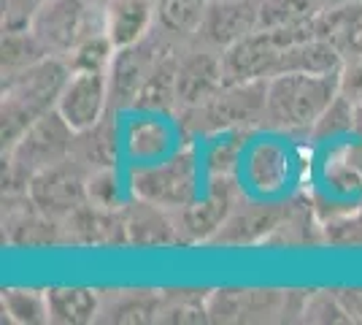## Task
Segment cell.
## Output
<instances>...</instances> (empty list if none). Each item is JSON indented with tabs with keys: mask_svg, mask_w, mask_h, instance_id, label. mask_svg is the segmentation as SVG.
Listing matches in <instances>:
<instances>
[{
	"mask_svg": "<svg viewBox=\"0 0 362 325\" xmlns=\"http://www.w3.org/2000/svg\"><path fill=\"white\" fill-rule=\"evenodd\" d=\"M325 0H262L259 11V30H273V28H289L300 25L314 16L322 14Z\"/></svg>",
	"mask_w": 362,
	"mask_h": 325,
	"instance_id": "cell-19",
	"label": "cell"
},
{
	"mask_svg": "<svg viewBox=\"0 0 362 325\" xmlns=\"http://www.w3.org/2000/svg\"><path fill=\"white\" fill-rule=\"evenodd\" d=\"M46 49L38 44V38L30 33V28L25 30H8L3 35V68L8 74H16L22 68H28L33 62L44 60Z\"/></svg>",
	"mask_w": 362,
	"mask_h": 325,
	"instance_id": "cell-21",
	"label": "cell"
},
{
	"mask_svg": "<svg viewBox=\"0 0 362 325\" xmlns=\"http://www.w3.org/2000/svg\"><path fill=\"white\" fill-rule=\"evenodd\" d=\"M133 193L138 201H149L154 206H176L184 209L197 201V173L195 157L176 155L165 163H149L133 171Z\"/></svg>",
	"mask_w": 362,
	"mask_h": 325,
	"instance_id": "cell-4",
	"label": "cell"
},
{
	"mask_svg": "<svg viewBox=\"0 0 362 325\" xmlns=\"http://www.w3.org/2000/svg\"><path fill=\"white\" fill-rule=\"evenodd\" d=\"M3 312L8 320L22 325H38L49 320V307H46V293L35 290H6L3 293Z\"/></svg>",
	"mask_w": 362,
	"mask_h": 325,
	"instance_id": "cell-22",
	"label": "cell"
},
{
	"mask_svg": "<svg viewBox=\"0 0 362 325\" xmlns=\"http://www.w3.org/2000/svg\"><path fill=\"white\" fill-rule=\"evenodd\" d=\"M84 22L87 14L81 0H46L30 19V33L46 49V55H71L78 38L87 33Z\"/></svg>",
	"mask_w": 362,
	"mask_h": 325,
	"instance_id": "cell-8",
	"label": "cell"
},
{
	"mask_svg": "<svg viewBox=\"0 0 362 325\" xmlns=\"http://www.w3.org/2000/svg\"><path fill=\"white\" fill-rule=\"evenodd\" d=\"M176 79H179V60L173 57V52H165L160 62L154 65V71L149 74L146 84L141 87V93L136 98L138 108H157L165 111L173 106L176 101Z\"/></svg>",
	"mask_w": 362,
	"mask_h": 325,
	"instance_id": "cell-16",
	"label": "cell"
},
{
	"mask_svg": "<svg viewBox=\"0 0 362 325\" xmlns=\"http://www.w3.org/2000/svg\"><path fill=\"white\" fill-rule=\"evenodd\" d=\"M165 52H160V47L149 41L146 35L127 44L114 52V60L108 65V90L111 98L119 106H136V98L141 93V87L146 84L149 74L154 71V65L160 62Z\"/></svg>",
	"mask_w": 362,
	"mask_h": 325,
	"instance_id": "cell-7",
	"label": "cell"
},
{
	"mask_svg": "<svg viewBox=\"0 0 362 325\" xmlns=\"http://www.w3.org/2000/svg\"><path fill=\"white\" fill-rule=\"evenodd\" d=\"M108 74L103 71H71L57 98V111L76 133L90 130L103 120L108 103Z\"/></svg>",
	"mask_w": 362,
	"mask_h": 325,
	"instance_id": "cell-6",
	"label": "cell"
},
{
	"mask_svg": "<svg viewBox=\"0 0 362 325\" xmlns=\"http://www.w3.org/2000/svg\"><path fill=\"white\" fill-rule=\"evenodd\" d=\"M341 68H344V55H341L338 44L330 38L314 35V38H305V41H298L284 49L276 74L298 71V74L330 76V74H341Z\"/></svg>",
	"mask_w": 362,
	"mask_h": 325,
	"instance_id": "cell-11",
	"label": "cell"
},
{
	"mask_svg": "<svg viewBox=\"0 0 362 325\" xmlns=\"http://www.w3.org/2000/svg\"><path fill=\"white\" fill-rule=\"evenodd\" d=\"M81 133L90 139L78 144L81 163H95L100 169H111L114 160H117V133L108 125H103V120L90 130H81Z\"/></svg>",
	"mask_w": 362,
	"mask_h": 325,
	"instance_id": "cell-23",
	"label": "cell"
},
{
	"mask_svg": "<svg viewBox=\"0 0 362 325\" xmlns=\"http://www.w3.org/2000/svg\"><path fill=\"white\" fill-rule=\"evenodd\" d=\"M11 241L22 247H46L52 241H57V228L52 225L49 215H28L19 217L11 225Z\"/></svg>",
	"mask_w": 362,
	"mask_h": 325,
	"instance_id": "cell-24",
	"label": "cell"
},
{
	"mask_svg": "<svg viewBox=\"0 0 362 325\" xmlns=\"http://www.w3.org/2000/svg\"><path fill=\"white\" fill-rule=\"evenodd\" d=\"M33 206L49 217H68L90 201V179L81 171V160L65 157L60 163L38 171L28 182Z\"/></svg>",
	"mask_w": 362,
	"mask_h": 325,
	"instance_id": "cell-5",
	"label": "cell"
},
{
	"mask_svg": "<svg viewBox=\"0 0 362 325\" xmlns=\"http://www.w3.org/2000/svg\"><path fill=\"white\" fill-rule=\"evenodd\" d=\"M279 212L273 209H243L238 215H230L225 219V225L219 228L216 241H225V244H246V241H255L262 233H268L276 225Z\"/></svg>",
	"mask_w": 362,
	"mask_h": 325,
	"instance_id": "cell-17",
	"label": "cell"
},
{
	"mask_svg": "<svg viewBox=\"0 0 362 325\" xmlns=\"http://www.w3.org/2000/svg\"><path fill=\"white\" fill-rule=\"evenodd\" d=\"M209 11V0H160L157 3V19L168 33L189 35L195 33Z\"/></svg>",
	"mask_w": 362,
	"mask_h": 325,
	"instance_id": "cell-20",
	"label": "cell"
},
{
	"mask_svg": "<svg viewBox=\"0 0 362 325\" xmlns=\"http://www.w3.org/2000/svg\"><path fill=\"white\" fill-rule=\"evenodd\" d=\"M8 76L11 79L3 90V144L14 147L38 117L57 108L71 68L54 57H44Z\"/></svg>",
	"mask_w": 362,
	"mask_h": 325,
	"instance_id": "cell-1",
	"label": "cell"
},
{
	"mask_svg": "<svg viewBox=\"0 0 362 325\" xmlns=\"http://www.w3.org/2000/svg\"><path fill=\"white\" fill-rule=\"evenodd\" d=\"M341 90L362 93V55H357V62L351 68H341Z\"/></svg>",
	"mask_w": 362,
	"mask_h": 325,
	"instance_id": "cell-29",
	"label": "cell"
},
{
	"mask_svg": "<svg viewBox=\"0 0 362 325\" xmlns=\"http://www.w3.org/2000/svg\"><path fill=\"white\" fill-rule=\"evenodd\" d=\"M151 22V6L146 0H114L106 11V33L111 35L114 47H127L141 41Z\"/></svg>",
	"mask_w": 362,
	"mask_h": 325,
	"instance_id": "cell-13",
	"label": "cell"
},
{
	"mask_svg": "<svg viewBox=\"0 0 362 325\" xmlns=\"http://www.w3.org/2000/svg\"><path fill=\"white\" fill-rule=\"evenodd\" d=\"M46 0H6V28L8 30H25L30 28V19Z\"/></svg>",
	"mask_w": 362,
	"mask_h": 325,
	"instance_id": "cell-27",
	"label": "cell"
},
{
	"mask_svg": "<svg viewBox=\"0 0 362 325\" xmlns=\"http://www.w3.org/2000/svg\"><path fill=\"white\" fill-rule=\"evenodd\" d=\"M165 141H168V133L160 122H154V120L138 122L133 127V133H130V152L136 157L151 160V157H157L165 149Z\"/></svg>",
	"mask_w": 362,
	"mask_h": 325,
	"instance_id": "cell-25",
	"label": "cell"
},
{
	"mask_svg": "<svg viewBox=\"0 0 362 325\" xmlns=\"http://www.w3.org/2000/svg\"><path fill=\"white\" fill-rule=\"evenodd\" d=\"M49 323L84 325L98 314V293L90 287H52L46 290Z\"/></svg>",
	"mask_w": 362,
	"mask_h": 325,
	"instance_id": "cell-14",
	"label": "cell"
},
{
	"mask_svg": "<svg viewBox=\"0 0 362 325\" xmlns=\"http://www.w3.org/2000/svg\"><path fill=\"white\" fill-rule=\"evenodd\" d=\"M114 41L106 33V25L98 33H84L78 38V44L71 49V57H68V68L71 71H103L108 74V65L114 60Z\"/></svg>",
	"mask_w": 362,
	"mask_h": 325,
	"instance_id": "cell-18",
	"label": "cell"
},
{
	"mask_svg": "<svg viewBox=\"0 0 362 325\" xmlns=\"http://www.w3.org/2000/svg\"><path fill=\"white\" fill-rule=\"evenodd\" d=\"M76 130L62 120L57 108L46 111L22 133V139L11 147V163L19 176H28L30 182L38 171L49 169L71 155Z\"/></svg>",
	"mask_w": 362,
	"mask_h": 325,
	"instance_id": "cell-3",
	"label": "cell"
},
{
	"mask_svg": "<svg viewBox=\"0 0 362 325\" xmlns=\"http://www.w3.org/2000/svg\"><path fill=\"white\" fill-rule=\"evenodd\" d=\"M341 95V74H276L268 79L265 111L276 125L289 130H305L322 120V114Z\"/></svg>",
	"mask_w": 362,
	"mask_h": 325,
	"instance_id": "cell-2",
	"label": "cell"
},
{
	"mask_svg": "<svg viewBox=\"0 0 362 325\" xmlns=\"http://www.w3.org/2000/svg\"><path fill=\"white\" fill-rule=\"evenodd\" d=\"M90 203L100 206V209L119 206V182L111 169H100L90 176Z\"/></svg>",
	"mask_w": 362,
	"mask_h": 325,
	"instance_id": "cell-26",
	"label": "cell"
},
{
	"mask_svg": "<svg viewBox=\"0 0 362 325\" xmlns=\"http://www.w3.org/2000/svg\"><path fill=\"white\" fill-rule=\"evenodd\" d=\"M341 38L346 41V47L354 55H362V3H357V8H354V14L349 19L346 30H344Z\"/></svg>",
	"mask_w": 362,
	"mask_h": 325,
	"instance_id": "cell-28",
	"label": "cell"
},
{
	"mask_svg": "<svg viewBox=\"0 0 362 325\" xmlns=\"http://www.w3.org/2000/svg\"><path fill=\"white\" fill-rule=\"evenodd\" d=\"M127 219V236L133 244L141 247H157V244H173L176 233L173 222L163 215V206H154L149 201H138L136 209H130Z\"/></svg>",
	"mask_w": 362,
	"mask_h": 325,
	"instance_id": "cell-15",
	"label": "cell"
},
{
	"mask_svg": "<svg viewBox=\"0 0 362 325\" xmlns=\"http://www.w3.org/2000/svg\"><path fill=\"white\" fill-rule=\"evenodd\" d=\"M230 217V193L225 187H214L211 193L203 201H192L189 206L181 209V231L187 233L189 239H211L214 233L225 225V219Z\"/></svg>",
	"mask_w": 362,
	"mask_h": 325,
	"instance_id": "cell-12",
	"label": "cell"
},
{
	"mask_svg": "<svg viewBox=\"0 0 362 325\" xmlns=\"http://www.w3.org/2000/svg\"><path fill=\"white\" fill-rule=\"evenodd\" d=\"M262 0H211L200 33L216 47H233L246 35L259 30Z\"/></svg>",
	"mask_w": 362,
	"mask_h": 325,
	"instance_id": "cell-9",
	"label": "cell"
},
{
	"mask_svg": "<svg viewBox=\"0 0 362 325\" xmlns=\"http://www.w3.org/2000/svg\"><path fill=\"white\" fill-rule=\"evenodd\" d=\"M222 87H225L222 57H214L209 52H195V55L179 60L176 101L195 108L206 101H211Z\"/></svg>",
	"mask_w": 362,
	"mask_h": 325,
	"instance_id": "cell-10",
	"label": "cell"
}]
</instances>
